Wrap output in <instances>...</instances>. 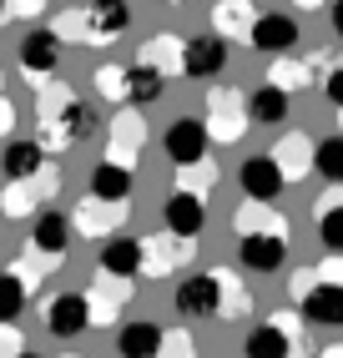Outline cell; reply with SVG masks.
<instances>
[{
	"instance_id": "obj_1",
	"label": "cell",
	"mask_w": 343,
	"mask_h": 358,
	"mask_svg": "<svg viewBox=\"0 0 343 358\" xmlns=\"http://www.w3.org/2000/svg\"><path fill=\"white\" fill-rule=\"evenodd\" d=\"M132 6L127 0H91V6H61L51 15L56 41H86V45H111L116 36H127Z\"/></svg>"
},
{
	"instance_id": "obj_2",
	"label": "cell",
	"mask_w": 343,
	"mask_h": 358,
	"mask_svg": "<svg viewBox=\"0 0 343 358\" xmlns=\"http://www.w3.org/2000/svg\"><path fill=\"white\" fill-rule=\"evenodd\" d=\"M202 127H207V141L212 147H232V141L248 136L253 127V116H248V91H237V86H212L207 91V116H202Z\"/></svg>"
},
{
	"instance_id": "obj_3",
	"label": "cell",
	"mask_w": 343,
	"mask_h": 358,
	"mask_svg": "<svg viewBox=\"0 0 343 358\" xmlns=\"http://www.w3.org/2000/svg\"><path fill=\"white\" fill-rule=\"evenodd\" d=\"M197 257V243H187L177 232H152L141 237V278H172Z\"/></svg>"
},
{
	"instance_id": "obj_4",
	"label": "cell",
	"mask_w": 343,
	"mask_h": 358,
	"mask_svg": "<svg viewBox=\"0 0 343 358\" xmlns=\"http://www.w3.org/2000/svg\"><path fill=\"white\" fill-rule=\"evenodd\" d=\"M141 147H146V122H141V111L121 106V111L111 116V136H106V152H102V162L136 172V157H141Z\"/></svg>"
},
{
	"instance_id": "obj_5",
	"label": "cell",
	"mask_w": 343,
	"mask_h": 358,
	"mask_svg": "<svg viewBox=\"0 0 343 358\" xmlns=\"http://www.w3.org/2000/svg\"><path fill=\"white\" fill-rule=\"evenodd\" d=\"M127 222V202H102V197H81L71 207V232L76 237H96V243H111L116 227Z\"/></svg>"
},
{
	"instance_id": "obj_6",
	"label": "cell",
	"mask_w": 343,
	"mask_h": 358,
	"mask_svg": "<svg viewBox=\"0 0 343 358\" xmlns=\"http://www.w3.org/2000/svg\"><path fill=\"white\" fill-rule=\"evenodd\" d=\"M207 127H202V116H177V122H172L167 131H162V152H167V162L177 166H192V162H202L207 157Z\"/></svg>"
},
{
	"instance_id": "obj_7",
	"label": "cell",
	"mask_w": 343,
	"mask_h": 358,
	"mask_svg": "<svg viewBox=\"0 0 343 358\" xmlns=\"http://www.w3.org/2000/svg\"><path fill=\"white\" fill-rule=\"evenodd\" d=\"M71 237H76V232H71V217H66V212L41 207L36 222H31V243H26V248H31L36 257H46V262H56V268H61L66 252H71Z\"/></svg>"
},
{
	"instance_id": "obj_8",
	"label": "cell",
	"mask_w": 343,
	"mask_h": 358,
	"mask_svg": "<svg viewBox=\"0 0 343 358\" xmlns=\"http://www.w3.org/2000/svg\"><path fill=\"white\" fill-rule=\"evenodd\" d=\"M132 298V278H111V273H96V282L86 288V313L91 328H111L121 318V308Z\"/></svg>"
},
{
	"instance_id": "obj_9",
	"label": "cell",
	"mask_w": 343,
	"mask_h": 358,
	"mask_svg": "<svg viewBox=\"0 0 343 358\" xmlns=\"http://www.w3.org/2000/svg\"><path fill=\"white\" fill-rule=\"evenodd\" d=\"M20 76L46 86V81H56V66H61V41L51 31H31L26 41H20Z\"/></svg>"
},
{
	"instance_id": "obj_10",
	"label": "cell",
	"mask_w": 343,
	"mask_h": 358,
	"mask_svg": "<svg viewBox=\"0 0 343 358\" xmlns=\"http://www.w3.org/2000/svg\"><path fill=\"white\" fill-rule=\"evenodd\" d=\"M248 45L258 56H288L293 45H298V20L293 15H283V10H267V15H258L253 20V36H248Z\"/></svg>"
},
{
	"instance_id": "obj_11",
	"label": "cell",
	"mask_w": 343,
	"mask_h": 358,
	"mask_svg": "<svg viewBox=\"0 0 343 358\" xmlns=\"http://www.w3.org/2000/svg\"><path fill=\"white\" fill-rule=\"evenodd\" d=\"M46 328L56 333V338H76V333L91 328V313H86V293H51L41 308Z\"/></svg>"
},
{
	"instance_id": "obj_12",
	"label": "cell",
	"mask_w": 343,
	"mask_h": 358,
	"mask_svg": "<svg viewBox=\"0 0 343 358\" xmlns=\"http://www.w3.org/2000/svg\"><path fill=\"white\" fill-rule=\"evenodd\" d=\"M313 136L308 131H288V136H278L273 141V152H267V157H273L278 162V172H283V182L293 187V182H303V177H313Z\"/></svg>"
},
{
	"instance_id": "obj_13",
	"label": "cell",
	"mask_w": 343,
	"mask_h": 358,
	"mask_svg": "<svg viewBox=\"0 0 343 358\" xmlns=\"http://www.w3.org/2000/svg\"><path fill=\"white\" fill-rule=\"evenodd\" d=\"M237 187H242V197H248V202H278V192L288 182H283L273 157H248L237 166Z\"/></svg>"
},
{
	"instance_id": "obj_14",
	"label": "cell",
	"mask_w": 343,
	"mask_h": 358,
	"mask_svg": "<svg viewBox=\"0 0 343 358\" xmlns=\"http://www.w3.org/2000/svg\"><path fill=\"white\" fill-rule=\"evenodd\" d=\"M227 56H232L227 41H217V36H192L187 51H182V76L207 81V76H217V71L227 66Z\"/></svg>"
},
{
	"instance_id": "obj_15",
	"label": "cell",
	"mask_w": 343,
	"mask_h": 358,
	"mask_svg": "<svg viewBox=\"0 0 343 358\" xmlns=\"http://www.w3.org/2000/svg\"><path fill=\"white\" fill-rule=\"evenodd\" d=\"M232 232L237 237H288V217L278 212V202H242L232 212Z\"/></svg>"
},
{
	"instance_id": "obj_16",
	"label": "cell",
	"mask_w": 343,
	"mask_h": 358,
	"mask_svg": "<svg viewBox=\"0 0 343 358\" xmlns=\"http://www.w3.org/2000/svg\"><path fill=\"white\" fill-rule=\"evenodd\" d=\"M182 51H187V41L182 36H172V31H162V36H146L141 41V51H136V66H152L157 76H182Z\"/></svg>"
},
{
	"instance_id": "obj_17",
	"label": "cell",
	"mask_w": 343,
	"mask_h": 358,
	"mask_svg": "<svg viewBox=\"0 0 343 358\" xmlns=\"http://www.w3.org/2000/svg\"><path fill=\"white\" fill-rule=\"evenodd\" d=\"M162 217H167V232L197 243L202 227H207V202H202V197H187V192H172L167 207H162Z\"/></svg>"
},
{
	"instance_id": "obj_18",
	"label": "cell",
	"mask_w": 343,
	"mask_h": 358,
	"mask_svg": "<svg viewBox=\"0 0 343 358\" xmlns=\"http://www.w3.org/2000/svg\"><path fill=\"white\" fill-rule=\"evenodd\" d=\"M177 313L182 318H217V282H212V273H192V278H182L177 282Z\"/></svg>"
},
{
	"instance_id": "obj_19",
	"label": "cell",
	"mask_w": 343,
	"mask_h": 358,
	"mask_svg": "<svg viewBox=\"0 0 343 358\" xmlns=\"http://www.w3.org/2000/svg\"><path fill=\"white\" fill-rule=\"evenodd\" d=\"M253 20H258V6H248V0H217L212 6V36L237 45V41L253 36Z\"/></svg>"
},
{
	"instance_id": "obj_20",
	"label": "cell",
	"mask_w": 343,
	"mask_h": 358,
	"mask_svg": "<svg viewBox=\"0 0 343 358\" xmlns=\"http://www.w3.org/2000/svg\"><path fill=\"white\" fill-rule=\"evenodd\" d=\"M96 273L111 278H141V237H111L96 252Z\"/></svg>"
},
{
	"instance_id": "obj_21",
	"label": "cell",
	"mask_w": 343,
	"mask_h": 358,
	"mask_svg": "<svg viewBox=\"0 0 343 358\" xmlns=\"http://www.w3.org/2000/svg\"><path fill=\"white\" fill-rule=\"evenodd\" d=\"M0 166H6L10 182H36L46 166H51V157L36 147V136H20V141H10V147L0 152Z\"/></svg>"
},
{
	"instance_id": "obj_22",
	"label": "cell",
	"mask_w": 343,
	"mask_h": 358,
	"mask_svg": "<svg viewBox=\"0 0 343 358\" xmlns=\"http://www.w3.org/2000/svg\"><path fill=\"white\" fill-rule=\"evenodd\" d=\"M237 257L248 273H278L288 262V237H237Z\"/></svg>"
},
{
	"instance_id": "obj_23",
	"label": "cell",
	"mask_w": 343,
	"mask_h": 358,
	"mask_svg": "<svg viewBox=\"0 0 343 358\" xmlns=\"http://www.w3.org/2000/svg\"><path fill=\"white\" fill-rule=\"evenodd\" d=\"M212 282H217V318L232 323V318H248L253 313V293L232 268H212Z\"/></svg>"
},
{
	"instance_id": "obj_24",
	"label": "cell",
	"mask_w": 343,
	"mask_h": 358,
	"mask_svg": "<svg viewBox=\"0 0 343 358\" xmlns=\"http://www.w3.org/2000/svg\"><path fill=\"white\" fill-rule=\"evenodd\" d=\"M157 348H162V323H152V318L121 323V333H116V353L121 358H157Z\"/></svg>"
},
{
	"instance_id": "obj_25",
	"label": "cell",
	"mask_w": 343,
	"mask_h": 358,
	"mask_svg": "<svg viewBox=\"0 0 343 358\" xmlns=\"http://www.w3.org/2000/svg\"><path fill=\"white\" fill-rule=\"evenodd\" d=\"M132 187H136V172H127V166H111V162H96L91 166V197H102V202H132Z\"/></svg>"
},
{
	"instance_id": "obj_26",
	"label": "cell",
	"mask_w": 343,
	"mask_h": 358,
	"mask_svg": "<svg viewBox=\"0 0 343 358\" xmlns=\"http://www.w3.org/2000/svg\"><path fill=\"white\" fill-rule=\"evenodd\" d=\"M303 323H318V328H343V288H328V282H318L313 298L298 308Z\"/></svg>"
},
{
	"instance_id": "obj_27",
	"label": "cell",
	"mask_w": 343,
	"mask_h": 358,
	"mask_svg": "<svg viewBox=\"0 0 343 358\" xmlns=\"http://www.w3.org/2000/svg\"><path fill=\"white\" fill-rule=\"evenodd\" d=\"M262 86H278L283 96H293V91H303V86H313V71H308V61H303V56H278L273 66H267V76H262Z\"/></svg>"
},
{
	"instance_id": "obj_28",
	"label": "cell",
	"mask_w": 343,
	"mask_h": 358,
	"mask_svg": "<svg viewBox=\"0 0 343 358\" xmlns=\"http://www.w3.org/2000/svg\"><path fill=\"white\" fill-rule=\"evenodd\" d=\"M313 212H318V237H323V248L343 257V202H338L333 187H328L323 197H318V207H313Z\"/></svg>"
},
{
	"instance_id": "obj_29",
	"label": "cell",
	"mask_w": 343,
	"mask_h": 358,
	"mask_svg": "<svg viewBox=\"0 0 343 358\" xmlns=\"http://www.w3.org/2000/svg\"><path fill=\"white\" fill-rule=\"evenodd\" d=\"M242 353H248V358H293V343L283 338V328H273L262 318L248 338H242Z\"/></svg>"
},
{
	"instance_id": "obj_30",
	"label": "cell",
	"mask_w": 343,
	"mask_h": 358,
	"mask_svg": "<svg viewBox=\"0 0 343 358\" xmlns=\"http://www.w3.org/2000/svg\"><path fill=\"white\" fill-rule=\"evenodd\" d=\"M288 106H293V96H283L278 86H258L253 96H248V116H253V122H262V127L288 122Z\"/></svg>"
},
{
	"instance_id": "obj_31",
	"label": "cell",
	"mask_w": 343,
	"mask_h": 358,
	"mask_svg": "<svg viewBox=\"0 0 343 358\" xmlns=\"http://www.w3.org/2000/svg\"><path fill=\"white\" fill-rule=\"evenodd\" d=\"M6 273H10V278H15L31 298H36V293H41V282L56 273V262H46V257H36L31 248H20V257H10V268H6Z\"/></svg>"
},
{
	"instance_id": "obj_32",
	"label": "cell",
	"mask_w": 343,
	"mask_h": 358,
	"mask_svg": "<svg viewBox=\"0 0 343 358\" xmlns=\"http://www.w3.org/2000/svg\"><path fill=\"white\" fill-rule=\"evenodd\" d=\"M162 91H167V76H157L152 66H127V96L136 101V106H152V101H162Z\"/></svg>"
},
{
	"instance_id": "obj_33",
	"label": "cell",
	"mask_w": 343,
	"mask_h": 358,
	"mask_svg": "<svg viewBox=\"0 0 343 358\" xmlns=\"http://www.w3.org/2000/svg\"><path fill=\"white\" fill-rule=\"evenodd\" d=\"M0 212H6L10 222H20V217L36 222V212H41L36 187H31V182H6V192H0Z\"/></svg>"
},
{
	"instance_id": "obj_34",
	"label": "cell",
	"mask_w": 343,
	"mask_h": 358,
	"mask_svg": "<svg viewBox=\"0 0 343 358\" xmlns=\"http://www.w3.org/2000/svg\"><path fill=\"white\" fill-rule=\"evenodd\" d=\"M217 177H223V172H217V162H212V157H202V162H192V166H182V172H177V192L202 197V202H207V192L217 187Z\"/></svg>"
},
{
	"instance_id": "obj_35",
	"label": "cell",
	"mask_w": 343,
	"mask_h": 358,
	"mask_svg": "<svg viewBox=\"0 0 343 358\" xmlns=\"http://www.w3.org/2000/svg\"><path fill=\"white\" fill-rule=\"evenodd\" d=\"M71 101H76V91H71L66 81H46V86L36 91V127H41V122H56Z\"/></svg>"
},
{
	"instance_id": "obj_36",
	"label": "cell",
	"mask_w": 343,
	"mask_h": 358,
	"mask_svg": "<svg viewBox=\"0 0 343 358\" xmlns=\"http://www.w3.org/2000/svg\"><path fill=\"white\" fill-rule=\"evenodd\" d=\"M313 172L323 177L328 187H343V136L318 141V152H313Z\"/></svg>"
},
{
	"instance_id": "obj_37",
	"label": "cell",
	"mask_w": 343,
	"mask_h": 358,
	"mask_svg": "<svg viewBox=\"0 0 343 358\" xmlns=\"http://www.w3.org/2000/svg\"><path fill=\"white\" fill-rule=\"evenodd\" d=\"M96 91H102V96L111 101V106H127L132 96H127V66H116V61H102L96 66Z\"/></svg>"
},
{
	"instance_id": "obj_38",
	"label": "cell",
	"mask_w": 343,
	"mask_h": 358,
	"mask_svg": "<svg viewBox=\"0 0 343 358\" xmlns=\"http://www.w3.org/2000/svg\"><path fill=\"white\" fill-rule=\"evenodd\" d=\"M267 323L283 328V338L293 343V358H308V338H303V313H298V308H278V313H267Z\"/></svg>"
},
{
	"instance_id": "obj_39",
	"label": "cell",
	"mask_w": 343,
	"mask_h": 358,
	"mask_svg": "<svg viewBox=\"0 0 343 358\" xmlns=\"http://www.w3.org/2000/svg\"><path fill=\"white\" fill-rule=\"evenodd\" d=\"M26 303H31V293L20 288L10 273H0V323H15L20 313H26Z\"/></svg>"
},
{
	"instance_id": "obj_40",
	"label": "cell",
	"mask_w": 343,
	"mask_h": 358,
	"mask_svg": "<svg viewBox=\"0 0 343 358\" xmlns=\"http://www.w3.org/2000/svg\"><path fill=\"white\" fill-rule=\"evenodd\" d=\"M157 358H197V338L187 328H162V348Z\"/></svg>"
},
{
	"instance_id": "obj_41",
	"label": "cell",
	"mask_w": 343,
	"mask_h": 358,
	"mask_svg": "<svg viewBox=\"0 0 343 358\" xmlns=\"http://www.w3.org/2000/svg\"><path fill=\"white\" fill-rule=\"evenodd\" d=\"M313 288H318V268H293V273H288V298H293V308H303V303L313 298Z\"/></svg>"
},
{
	"instance_id": "obj_42",
	"label": "cell",
	"mask_w": 343,
	"mask_h": 358,
	"mask_svg": "<svg viewBox=\"0 0 343 358\" xmlns=\"http://www.w3.org/2000/svg\"><path fill=\"white\" fill-rule=\"evenodd\" d=\"M26 353V338H20L15 323H0V358H20Z\"/></svg>"
},
{
	"instance_id": "obj_43",
	"label": "cell",
	"mask_w": 343,
	"mask_h": 358,
	"mask_svg": "<svg viewBox=\"0 0 343 358\" xmlns=\"http://www.w3.org/2000/svg\"><path fill=\"white\" fill-rule=\"evenodd\" d=\"M31 187H36V197H41V207H46V202H51V197L61 192V172H56V166H46V172H41Z\"/></svg>"
},
{
	"instance_id": "obj_44",
	"label": "cell",
	"mask_w": 343,
	"mask_h": 358,
	"mask_svg": "<svg viewBox=\"0 0 343 358\" xmlns=\"http://www.w3.org/2000/svg\"><path fill=\"white\" fill-rule=\"evenodd\" d=\"M318 282H328V288H343V257H338V252L318 262Z\"/></svg>"
},
{
	"instance_id": "obj_45",
	"label": "cell",
	"mask_w": 343,
	"mask_h": 358,
	"mask_svg": "<svg viewBox=\"0 0 343 358\" xmlns=\"http://www.w3.org/2000/svg\"><path fill=\"white\" fill-rule=\"evenodd\" d=\"M323 96H328V101L343 111V66H333V71H328V81H323Z\"/></svg>"
},
{
	"instance_id": "obj_46",
	"label": "cell",
	"mask_w": 343,
	"mask_h": 358,
	"mask_svg": "<svg viewBox=\"0 0 343 358\" xmlns=\"http://www.w3.org/2000/svg\"><path fill=\"white\" fill-rule=\"evenodd\" d=\"M15 131V106H10V96H0V136H10Z\"/></svg>"
},
{
	"instance_id": "obj_47",
	"label": "cell",
	"mask_w": 343,
	"mask_h": 358,
	"mask_svg": "<svg viewBox=\"0 0 343 358\" xmlns=\"http://www.w3.org/2000/svg\"><path fill=\"white\" fill-rule=\"evenodd\" d=\"M328 20H333V31L343 36V0H338V6H328Z\"/></svg>"
},
{
	"instance_id": "obj_48",
	"label": "cell",
	"mask_w": 343,
	"mask_h": 358,
	"mask_svg": "<svg viewBox=\"0 0 343 358\" xmlns=\"http://www.w3.org/2000/svg\"><path fill=\"white\" fill-rule=\"evenodd\" d=\"M318 358H343V343H328V348L318 353Z\"/></svg>"
},
{
	"instance_id": "obj_49",
	"label": "cell",
	"mask_w": 343,
	"mask_h": 358,
	"mask_svg": "<svg viewBox=\"0 0 343 358\" xmlns=\"http://www.w3.org/2000/svg\"><path fill=\"white\" fill-rule=\"evenodd\" d=\"M6 20H10V10H6V0H0V26H6Z\"/></svg>"
},
{
	"instance_id": "obj_50",
	"label": "cell",
	"mask_w": 343,
	"mask_h": 358,
	"mask_svg": "<svg viewBox=\"0 0 343 358\" xmlns=\"http://www.w3.org/2000/svg\"><path fill=\"white\" fill-rule=\"evenodd\" d=\"M0 96H6V71H0Z\"/></svg>"
},
{
	"instance_id": "obj_51",
	"label": "cell",
	"mask_w": 343,
	"mask_h": 358,
	"mask_svg": "<svg viewBox=\"0 0 343 358\" xmlns=\"http://www.w3.org/2000/svg\"><path fill=\"white\" fill-rule=\"evenodd\" d=\"M338 136H343V111H338Z\"/></svg>"
},
{
	"instance_id": "obj_52",
	"label": "cell",
	"mask_w": 343,
	"mask_h": 358,
	"mask_svg": "<svg viewBox=\"0 0 343 358\" xmlns=\"http://www.w3.org/2000/svg\"><path fill=\"white\" fill-rule=\"evenodd\" d=\"M20 358H41V353H31V348H26V353H20Z\"/></svg>"
},
{
	"instance_id": "obj_53",
	"label": "cell",
	"mask_w": 343,
	"mask_h": 358,
	"mask_svg": "<svg viewBox=\"0 0 343 358\" xmlns=\"http://www.w3.org/2000/svg\"><path fill=\"white\" fill-rule=\"evenodd\" d=\"M333 192H338V202H343V187H333Z\"/></svg>"
},
{
	"instance_id": "obj_54",
	"label": "cell",
	"mask_w": 343,
	"mask_h": 358,
	"mask_svg": "<svg viewBox=\"0 0 343 358\" xmlns=\"http://www.w3.org/2000/svg\"><path fill=\"white\" fill-rule=\"evenodd\" d=\"M61 358H81V353H61Z\"/></svg>"
}]
</instances>
